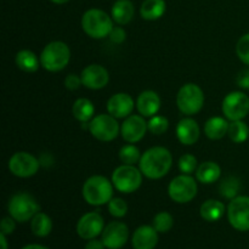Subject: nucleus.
Returning <instances> with one entry per match:
<instances>
[{
    "label": "nucleus",
    "instance_id": "6",
    "mask_svg": "<svg viewBox=\"0 0 249 249\" xmlns=\"http://www.w3.org/2000/svg\"><path fill=\"white\" fill-rule=\"evenodd\" d=\"M143 174L135 165L122 164L112 173V182L117 191L122 194H133L140 189Z\"/></svg>",
    "mask_w": 249,
    "mask_h": 249
},
{
    "label": "nucleus",
    "instance_id": "1",
    "mask_svg": "<svg viewBox=\"0 0 249 249\" xmlns=\"http://www.w3.org/2000/svg\"><path fill=\"white\" fill-rule=\"evenodd\" d=\"M173 165V156L168 148L155 146L142 153L139 168L143 177L151 180L162 179L169 173Z\"/></svg>",
    "mask_w": 249,
    "mask_h": 249
},
{
    "label": "nucleus",
    "instance_id": "4",
    "mask_svg": "<svg viewBox=\"0 0 249 249\" xmlns=\"http://www.w3.org/2000/svg\"><path fill=\"white\" fill-rule=\"evenodd\" d=\"M71 61V49L60 40L51 41L40 53V65L49 72H60L65 70Z\"/></svg>",
    "mask_w": 249,
    "mask_h": 249
},
{
    "label": "nucleus",
    "instance_id": "29",
    "mask_svg": "<svg viewBox=\"0 0 249 249\" xmlns=\"http://www.w3.org/2000/svg\"><path fill=\"white\" fill-rule=\"evenodd\" d=\"M228 135L235 143H243L249 138V126L243 121H233L229 125Z\"/></svg>",
    "mask_w": 249,
    "mask_h": 249
},
{
    "label": "nucleus",
    "instance_id": "35",
    "mask_svg": "<svg viewBox=\"0 0 249 249\" xmlns=\"http://www.w3.org/2000/svg\"><path fill=\"white\" fill-rule=\"evenodd\" d=\"M108 212L114 218H123L128 213V204L121 197H113L108 202Z\"/></svg>",
    "mask_w": 249,
    "mask_h": 249
},
{
    "label": "nucleus",
    "instance_id": "14",
    "mask_svg": "<svg viewBox=\"0 0 249 249\" xmlns=\"http://www.w3.org/2000/svg\"><path fill=\"white\" fill-rule=\"evenodd\" d=\"M105 229V220L97 212L84 214L77 223V233L83 240H92L101 235Z\"/></svg>",
    "mask_w": 249,
    "mask_h": 249
},
{
    "label": "nucleus",
    "instance_id": "10",
    "mask_svg": "<svg viewBox=\"0 0 249 249\" xmlns=\"http://www.w3.org/2000/svg\"><path fill=\"white\" fill-rule=\"evenodd\" d=\"M221 109L229 121H243L249 114L248 95L242 91H231L224 97Z\"/></svg>",
    "mask_w": 249,
    "mask_h": 249
},
{
    "label": "nucleus",
    "instance_id": "3",
    "mask_svg": "<svg viewBox=\"0 0 249 249\" xmlns=\"http://www.w3.org/2000/svg\"><path fill=\"white\" fill-rule=\"evenodd\" d=\"M113 18L104 10L90 9L82 17V28L92 39H104L113 29Z\"/></svg>",
    "mask_w": 249,
    "mask_h": 249
},
{
    "label": "nucleus",
    "instance_id": "8",
    "mask_svg": "<svg viewBox=\"0 0 249 249\" xmlns=\"http://www.w3.org/2000/svg\"><path fill=\"white\" fill-rule=\"evenodd\" d=\"M197 190V181L191 175L181 174L178 175L177 178L169 182L168 186V195L174 202L180 204L189 203L196 197Z\"/></svg>",
    "mask_w": 249,
    "mask_h": 249
},
{
    "label": "nucleus",
    "instance_id": "41",
    "mask_svg": "<svg viewBox=\"0 0 249 249\" xmlns=\"http://www.w3.org/2000/svg\"><path fill=\"white\" fill-rule=\"evenodd\" d=\"M39 162H40V165L48 168L50 165L53 164V157L51 153H41L40 157H39Z\"/></svg>",
    "mask_w": 249,
    "mask_h": 249
},
{
    "label": "nucleus",
    "instance_id": "37",
    "mask_svg": "<svg viewBox=\"0 0 249 249\" xmlns=\"http://www.w3.org/2000/svg\"><path fill=\"white\" fill-rule=\"evenodd\" d=\"M83 85L82 78L80 75L74 74V73H71L67 77L65 78V87L67 88L71 91H74V90H78Z\"/></svg>",
    "mask_w": 249,
    "mask_h": 249
},
{
    "label": "nucleus",
    "instance_id": "38",
    "mask_svg": "<svg viewBox=\"0 0 249 249\" xmlns=\"http://www.w3.org/2000/svg\"><path fill=\"white\" fill-rule=\"evenodd\" d=\"M108 38L113 44L124 43V40L126 39L125 29L122 28V27H113V29H112L111 33H109Z\"/></svg>",
    "mask_w": 249,
    "mask_h": 249
},
{
    "label": "nucleus",
    "instance_id": "40",
    "mask_svg": "<svg viewBox=\"0 0 249 249\" xmlns=\"http://www.w3.org/2000/svg\"><path fill=\"white\" fill-rule=\"evenodd\" d=\"M236 83L241 89L248 90L249 89V70H243L238 73L237 78H236Z\"/></svg>",
    "mask_w": 249,
    "mask_h": 249
},
{
    "label": "nucleus",
    "instance_id": "26",
    "mask_svg": "<svg viewBox=\"0 0 249 249\" xmlns=\"http://www.w3.org/2000/svg\"><path fill=\"white\" fill-rule=\"evenodd\" d=\"M165 9L164 0H145L140 7V15L146 21H156L164 15Z\"/></svg>",
    "mask_w": 249,
    "mask_h": 249
},
{
    "label": "nucleus",
    "instance_id": "45",
    "mask_svg": "<svg viewBox=\"0 0 249 249\" xmlns=\"http://www.w3.org/2000/svg\"><path fill=\"white\" fill-rule=\"evenodd\" d=\"M51 1L55 2V4L61 5V4H66V2H68V1H70V0H51Z\"/></svg>",
    "mask_w": 249,
    "mask_h": 249
},
{
    "label": "nucleus",
    "instance_id": "17",
    "mask_svg": "<svg viewBox=\"0 0 249 249\" xmlns=\"http://www.w3.org/2000/svg\"><path fill=\"white\" fill-rule=\"evenodd\" d=\"M135 108L134 99L126 92H117L112 95L107 101V112L114 118H126L133 113Z\"/></svg>",
    "mask_w": 249,
    "mask_h": 249
},
{
    "label": "nucleus",
    "instance_id": "43",
    "mask_svg": "<svg viewBox=\"0 0 249 249\" xmlns=\"http://www.w3.org/2000/svg\"><path fill=\"white\" fill-rule=\"evenodd\" d=\"M0 242H1V249H9L6 235H4V233H0Z\"/></svg>",
    "mask_w": 249,
    "mask_h": 249
},
{
    "label": "nucleus",
    "instance_id": "19",
    "mask_svg": "<svg viewBox=\"0 0 249 249\" xmlns=\"http://www.w3.org/2000/svg\"><path fill=\"white\" fill-rule=\"evenodd\" d=\"M199 134V125L195 119L192 118H184L178 123L177 125V136L178 140L185 146H191L198 141Z\"/></svg>",
    "mask_w": 249,
    "mask_h": 249
},
{
    "label": "nucleus",
    "instance_id": "34",
    "mask_svg": "<svg viewBox=\"0 0 249 249\" xmlns=\"http://www.w3.org/2000/svg\"><path fill=\"white\" fill-rule=\"evenodd\" d=\"M178 167H179V170L182 174H194V173H196L197 168H198L197 158L195 157L194 155H190V153L182 155L181 157H180L179 162H178Z\"/></svg>",
    "mask_w": 249,
    "mask_h": 249
},
{
    "label": "nucleus",
    "instance_id": "7",
    "mask_svg": "<svg viewBox=\"0 0 249 249\" xmlns=\"http://www.w3.org/2000/svg\"><path fill=\"white\" fill-rule=\"evenodd\" d=\"M177 105L180 112L186 116L197 114L204 105V92L195 83L182 85L177 95Z\"/></svg>",
    "mask_w": 249,
    "mask_h": 249
},
{
    "label": "nucleus",
    "instance_id": "39",
    "mask_svg": "<svg viewBox=\"0 0 249 249\" xmlns=\"http://www.w3.org/2000/svg\"><path fill=\"white\" fill-rule=\"evenodd\" d=\"M16 229V220H15L12 216H5L1 220V224H0V230H1V233L4 235H10Z\"/></svg>",
    "mask_w": 249,
    "mask_h": 249
},
{
    "label": "nucleus",
    "instance_id": "27",
    "mask_svg": "<svg viewBox=\"0 0 249 249\" xmlns=\"http://www.w3.org/2000/svg\"><path fill=\"white\" fill-rule=\"evenodd\" d=\"M72 113L77 121L82 122V123H89L95 117V106L89 99L80 97V99L75 100L73 104Z\"/></svg>",
    "mask_w": 249,
    "mask_h": 249
},
{
    "label": "nucleus",
    "instance_id": "21",
    "mask_svg": "<svg viewBox=\"0 0 249 249\" xmlns=\"http://www.w3.org/2000/svg\"><path fill=\"white\" fill-rule=\"evenodd\" d=\"M221 177V168L218 163L207 160L198 165L196 170V179L201 184L211 185L218 181Z\"/></svg>",
    "mask_w": 249,
    "mask_h": 249
},
{
    "label": "nucleus",
    "instance_id": "30",
    "mask_svg": "<svg viewBox=\"0 0 249 249\" xmlns=\"http://www.w3.org/2000/svg\"><path fill=\"white\" fill-rule=\"evenodd\" d=\"M241 190V181L236 177H228L219 185V192L223 197L228 199H232L238 196Z\"/></svg>",
    "mask_w": 249,
    "mask_h": 249
},
{
    "label": "nucleus",
    "instance_id": "44",
    "mask_svg": "<svg viewBox=\"0 0 249 249\" xmlns=\"http://www.w3.org/2000/svg\"><path fill=\"white\" fill-rule=\"evenodd\" d=\"M22 249H49L48 247H44L41 245H27Z\"/></svg>",
    "mask_w": 249,
    "mask_h": 249
},
{
    "label": "nucleus",
    "instance_id": "28",
    "mask_svg": "<svg viewBox=\"0 0 249 249\" xmlns=\"http://www.w3.org/2000/svg\"><path fill=\"white\" fill-rule=\"evenodd\" d=\"M31 229L36 237H46L53 230V220L48 214L39 212L31 220Z\"/></svg>",
    "mask_w": 249,
    "mask_h": 249
},
{
    "label": "nucleus",
    "instance_id": "31",
    "mask_svg": "<svg viewBox=\"0 0 249 249\" xmlns=\"http://www.w3.org/2000/svg\"><path fill=\"white\" fill-rule=\"evenodd\" d=\"M141 156L142 155L140 153V150L135 145H133V143L124 145L119 150V160H122L123 164L135 165L136 163L140 162Z\"/></svg>",
    "mask_w": 249,
    "mask_h": 249
},
{
    "label": "nucleus",
    "instance_id": "2",
    "mask_svg": "<svg viewBox=\"0 0 249 249\" xmlns=\"http://www.w3.org/2000/svg\"><path fill=\"white\" fill-rule=\"evenodd\" d=\"M113 182L102 175H92L83 185V197L90 206H104L113 198Z\"/></svg>",
    "mask_w": 249,
    "mask_h": 249
},
{
    "label": "nucleus",
    "instance_id": "25",
    "mask_svg": "<svg viewBox=\"0 0 249 249\" xmlns=\"http://www.w3.org/2000/svg\"><path fill=\"white\" fill-rule=\"evenodd\" d=\"M15 62H16V66L19 70L26 73L36 72L39 70V66H41L40 57H38L33 51L27 50V49L18 51L16 53Z\"/></svg>",
    "mask_w": 249,
    "mask_h": 249
},
{
    "label": "nucleus",
    "instance_id": "5",
    "mask_svg": "<svg viewBox=\"0 0 249 249\" xmlns=\"http://www.w3.org/2000/svg\"><path fill=\"white\" fill-rule=\"evenodd\" d=\"M7 211L10 216H12L16 221L27 223L40 212V206L38 201L28 192H16L9 199Z\"/></svg>",
    "mask_w": 249,
    "mask_h": 249
},
{
    "label": "nucleus",
    "instance_id": "24",
    "mask_svg": "<svg viewBox=\"0 0 249 249\" xmlns=\"http://www.w3.org/2000/svg\"><path fill=\"white\" fill-rule=\"evenodd\" d=\"M199 214H201L202 219L208 223L218 221L225 214V204L218 199H208L202 203L201 208H199Z\"/></svg>",
    "mask_w": 249,
    "mask_h": 249
},
{
    "label": "nucleus",
    "instance_id": "22",
    "mask_svg": "<svg viewBox=\"0 0 249 249\" xmlns=\"http://www.w3.org/2000/svg\"><path fill=\"white\" fill-rule=\"evenodd\" d=\"M112 18L119 26L128 24L133 19L135 7L130 0H117L112 6Z\"/></svg>",
    "mask_w": 249,
    "mask_h": 249
},
{
    "label": "nucleus",
    "instance_id": "20",
    "mask_svg": "<svg viewBox=\"0 0 249 249\" xmlns=\"http://www.w3.org/2000/svg\"><path fill=\"white\" fill-rule=\"evenodd\" d=\"M134 249H155L158 243V232L153 226L142 225L138 228L131 238Z\"/></svg>",
    "mask_w": 249,
    "mask_h": 249
},
{
    "label": "nucleus",
    "instance_id": "36",
    "mask_svg": "<svg viewBox=\"0 0 249 249\" xmlns=\"http://www.w3.org/2000/svg\"><path fill=\"white\" fill-rule=\"evenodd\" d=\"M236 53L245 65L249 66V33L238 39L236 44Z\"/></svg>",
    "mask_w": 249,
    "mask_h": 249
},
{
    "label": "nucleus",
    "instance_id": "11",
    "mask_svg": "<svg viewBox=\"0 0 249 249\" xmlns=\"http://www.w3.org/2000/svg\"><path fill=\"white\" fill-rule=\"evenodd\" d=\"M228 219L235 230L249 231V197L237 196L228 206Z\"/></svg>",
    "mask_w": 249,
    "mask_h": 249
},
{
    "label": "nucleus",
    "instance_id": "18",
    "mask_svg": "<svg viewBox=\"0 0 249 249\" xmlns=\"http://www.w3.org/2000/svg\"><path fill=\"white\" fill-rule=\"evenodd\" d=\"M160 108V97L153 90H145L136 99V109L142 117L156 116Z\"/></svg>",
    "mask_w": 249,
    "mask_h": 249
},
{
    "label": "nucleus",
    "instance_id": "23",
    "mask_svg": "<svg viewBox=\"0 0 249 249\" xmlns=\"http://www.w3.org/2000/svg\"><path fill=\"white\" fill-rule=\"evenodd\" d=\"M229 125L230 123L228 119L223 117H212L204 124V134L211 140H220L228 135Z\"/></svg>",
    "mask_w": 249,
    "mask_h": 249
},
{
    "label": "nucleus",
    "instance_id": "12",
    "mask_svg": "<svg viewBox=\"0 0 249 249\" xmlns=\"http://www.w3.org/2000/svg\"><path fill=\"white\" fill-rule=\"evenodd\" d=\"M40 162L39 158L34 157L28 152H16L9 160V170L17 178H31L38 173Z\"/></svg>",
    "mask_w": 249,
    "mask_h": 249
},
{
    "label": "nucleus",
    "instance_id": "13",
    "mask_svg": "<svg viewBox=\"0 0 249 249\" xmlns=\"http://www.w3.org/2000/svg\"><path fill=\"white\" fill-rule=\"evenodd\" d=\"M147 130V122L141 114H130L124 119L121 126L122 138L128 143H136L142 140Z\"/></svg>",
    "mask_w": 249,
    "mask_h": 249
},
{
    "label": "nucleus",
    "instance_id": "16",
    "mask_svg": "<svg viewBox=\"0 0 249 249\" xmlns=\"http://www.w3.org/2000/svg\"><path fill=\"white\" fill-rule=\"evenodd\" d=\"M80 78L85 88L90 90H100L108 84L109 73L104 66L92 63L82 71Z\"/></svg>",
    "mask_w": 249,
    "mask_h": 249
},
{
    "label": "nucleus",
    "instance_id": "9",
    "mask_svg": "<svg viewBox=\"0 0 249 249\" xmlns=\"http://www.w3.org/2000/svg\"><path fill=\"white\" fill-rule=\"evenodd\" d=\"M88 124H89L88 130L90 131V134L96 140L102 141V142L113 141L118 136L119 130H121L117 118H114L109 113L97 114Z\"/></svg>",
    "mask_w": 249,
    "mask_h": 249
},
{
    "label": "nucleus",
    "instance_id": "33",
    "mask_svg": "<svg viewBox=\"0 0 249 249\" xmlns=\"http://www.w3.org/2000/svg\"><path fill=\"white\" fill-rule=\"evenodd\" d=\"M148 131L155 135H162L169 128V121L163 116H153L147 122Z\"/></svg>",
    "mask_w": 249,
    "mask_h": 249
},
{
    "label": "nucleus",
    "instance_id": "15",
    "mask_svg": "<svg viewBox=\"0 0 249 249\" xmlns=\"http://www.w3.org/2000/svg\"><path fill=\"white\" fill-rule=\"evenodd\" d=\"M129 238V229L122 221H112L102 231V242L108 249H121Z\"/></svg>",
    "mask_w": 249,
    "mask_h": 249
},
{
    "label": "nucleus",
    "instance_id": "32",
    "mask_svg": "<svg viewBox=\"0 0 249 249\" xmlns=\"http://www.w3.org/2000/svg\"><path fill=\"white\" fill-rule=\"evenodd\" d=\"M173 225H174V218L168 212H160V213L156 214V216L153 218L152 226L160 233H165L168 231H170Z\"/></svg>",
    "mask_w": 249,
    "mask_h": 249
},
{
    "label": "nucleus",
    "instance_id": "42",
    "mask_svg": "<svg viewBox=\"0 0 249 249\" xmlns=\"http://www.w3.org/2000/svg\"><path fill=\"white\" fill-rule=\"evenodd\" d=\"M104 242H102V240H96V238H92V240H89L88 241V243L85 245L84 249H105Z\"/></svg>",
    "mask_w": 249,
    "mask_h": 249
}]
</instances>
